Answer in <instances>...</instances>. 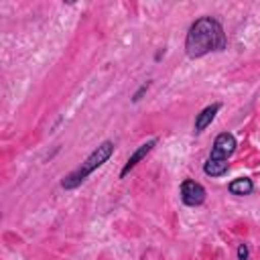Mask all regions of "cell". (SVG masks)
Returning a JSON list of instances; mask_svg holds the SVG:
<instances>
[{"mask_svg": "<svg viewBox=\"0 0 260 260\" xmlns=\"http://www.w3.org/2000/svg\"><path fill=\"white\" fill-rule=\"evenodd\" d=\"M234 150H236V138L232 134H228V132L217 134L215 140H213L211 152H209V156H207V160L203 165V173L207 177H221V175H225L228 167H230L228 158L234 154Z\"/></svg>", "mask_w": 260, "mask_h": 260, "instance_id": "3", "label": "cell"}, {"mask_svg": "<svg viewBox=\"0 0 260 260\" xmlns=\"http://www.w3.org/2000/svg\"><path fill=\"white\" fill-rule=\"evenodd\" d=\"M228 191L232 195H250L254 191V183L252 179L248 177H240V179H234L230 185H228Z\"/></svg>", "mask_w": 260, "mask_h": 260, "instance_id": "7", "label": "cell"}, {"mask_svg": "<svg viewBox=\"0 0 260 260\" xmlns=\"http://www.w3.org/2000/svg\"><path fill=\"white\" fill-rule=\"evenodd\" d=\"M156 142H158L156 138H150L148 142L140 144V146H138V148H136V150L130 154V158L126 160L124 169L120 171V177H126V175H128V173H130V171H132V169H134V167H136V165H138V162H140V160H142V158H144V156H146V154H148V152H150V150L156 146Z\"/></svg>", "mask_w": 260, "mask_h": 260, "instance_id": "5", "label": "cell"}, {"mask_svg": "<svg viewBox=\"0 0 260 260\" xmlns=\"http://www.w3.org/2000/svg\"><path fill=\"white\" fill-rule=\"evenodd\" d=\"M228 45L223 26L213 16H201L197 18L187 32L185 39V53L189 59H199L213 51H223Z\"/></svg>", "mask_w": 260, "mask_h": 260, "instance_id": "1", "label": "cell"}, {"mask_svg": "<svg viewBox=\"0 0 260 260\" xmlns=\"http://www.w3.org/2000/svg\"><path fill=\"white\" fill-rule=\"evenodd\" d=\"M238 260H250L248 244H240V246H238Z\"/></svg>", "mask_w": 260, "mask_h": 260, "instance_id": "8", "label": "cell"}, {"mask_svg": "<svg viewBox=\"0 0 260 260\" xmlns=\"http://www.w3.org/2000/svg\"><path fill=\"white\" fill-rule=\"evenodd\" d=\"M221 110V104H211V106H207V108H203L199 114H197V118H195V134H199V132H203L211 122H213V118H215V114Z\"/></svg>", "mask_w": 260, "mask_h": 260, "instance_id": "6", "label": "cell"}, {"mask_svg": "<svg viewBox=\"0 0 260 260\" xmlns=\"http://www.w3.org/2000/svg\"><path fill=\"white\" fill-rule=\"evenodd\" d=\"M112 152H114V142L112 140H104L77 169H73L67 177H63V181H61V187L63 189H67V191H71V189H75V187H79L95 169H100L110 156H112Z\"/></svg>", "mask_w": 260, "mask_h": 260, "instance_id": "2", "label": "cell"}, {"mask_svg": "<svg viewBox=\"0 0 260 260\" xmlns=\"http://www.w3.org/2000/svg\"><path fill=\"white\" fill-rule=\"evenodd\" d=\"M205 187L193 179H185L181 183V201L189 207H197L205 201Z\"/></svg>", "mask_w": 260, "mask_h": 260, "instance_id": "4", "label": "cell"}, {"mask_svg": "<svg viewBox=\"0 0 260 260\" xmlns=\"http://www.w3.org/2000/svg\"><path fill=\"white\" fill-rule=\"evenodd\" d=\"M148 87H150V81H146V83H142V85L138 87V91H136V93L132 95V102H138V100H140V98H142V95L146 93V89H148Z\"/></svg>", "mask_w": 260, "mask_h": 260, "instance_id": "9", "label": "cell"}]
</instances>
